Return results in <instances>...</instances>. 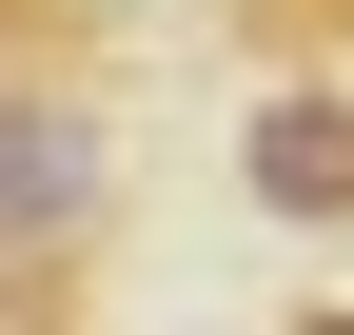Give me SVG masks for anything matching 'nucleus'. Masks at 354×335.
I'll return each instance as SVG.
<instances>
[{
  "label": "nucleus",
  "instance_id": "f257e3e1",
  "mask_svg": "<svg viewBox=\"0 0 354 335\" xmlns=\"http://www.w3.org/2000/svg\"><path fill=\"white\" fill-rule=\"evenodd\" d=\"M118 197H138V118H118V79L0 60V296H59V276H99Z\"/></svg>",
  "mask_w": 354,
  "mask_h": 335
},
{
  "label": "nucleus",
  "instance_id": "f03ea898",
  "mask_svg": "<svg viewBox=\"0 0 354 335\" xmlns=\"http://www.w3.org/2000/svg\"><path fill=\"white\" fill-rule=\"evenodd\" d=\"M236 178L276 197V217H354V99H335V79H256Z\"/></svg>",
  "mask_w": 354,
  "mask_h": 335
},
{
  "label": "nucleus",
  "instance_id": "7ed1b4c3",
  "mask_svg": "<svg viewBox=\"0 0 354 335\" xmlns=\"http://www.w3.org/2000/svg\"><path fill=\"white\" fill-rule=\"evenodd\" d=\"M295 335H354V296H315V316H295Z\"/></svg>",
  "mask_w": 354,
  "mask_h": 335
},
{
  "label": "nucleus",
  "instance_id": "20e7f679",
  "mask_svg": "<svg viewBox=\"0 0 354 335\" xmlns=\"http://www.w3.org/2000/svg\"><path fill=\"white\" fill-rule=\"evenodd\" d=\"M20 20H39V0H0V60H20Z\"/></svg>",
  "mask_w": 354,
  "mask_h": 335
}]
</instances>
